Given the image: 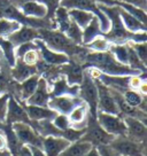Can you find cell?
Here are the masks:
<instances>
[{
    "mask_svg": "<svg viewBox=\"0 0 147 156\" xmlns=\"http://www.w3.org/2000/svg\"><path fill=\"white\" fill-rule=\"evenodd\" d=\"M84 61L86 62L88 67H94L99 69L102 73L109 76H133L142 73L117 62L109 51L88 53Z\"/></svg>",
    "mask_w": 147,
    "mask_h": 156,
    "instance_id": "obj_1",
    "label": "cell"
},
{
    "mask_svg": "<svg viewBox=\"0 0 147 156\" xmlns=\"http://www.w3.org/2000/svg\"><path fill=\"white\" fill-rule=\"evenodd\" d=\"M39 38L44 41V44L52 51L64 53L67 55H75V56H86L88 52L84 48L78 47L76 44L60 31H51V30L40 29L38 31Z\"/></svg>",
    "mask_w": 147,
    "mask_h": 156,
    "instance_id": "obj_2",
    "label": "cell"
},
{
    "mask_svg": "<svg viewBox=\"0 0 147 156\" xmlns=\"http://www.w3.org/2000/svg\"><path fill=\"white\" fill-rule=\"evenodd\" d=\"M115 136L109 134L103 130L102 127L99 125L97 118L92 117L90 114L88 115V123L85 127V133L78 141L88 142L93 147L98 146H106L109 145L114 140Z\"/></svg>",
    "mask_w": 147,
    "mask_h": 156,
    "instance_id": "obj_3",
    "label": "cell"
},
{
    "mask_svg": "<svg viewBox=\"0 0 147 156\" xmlns=\"http://www.w3.org/2000/svg\"><path fill=\"white\" fill-rule=\"evenodd\" d=\"M79 99H82L86 103L88 108V114L97 118L98 112V88L95 85V80L88 76V73L83 70V79L79 84Z\"/></svg>",
    "mask_w": 147,
    "mask_h": 156,
    "instance_id": "obj_4",
    "label": "cell"
},
{
    "mask_svg": "<svg viewBox=\"0 0 147 156\" xmlns=\"http://www.w3.org/2000/svg\"><path fill=\"white\" fill-rule=\"evenodd\" d=\"M109 146L120 155L146 156V142H138L124 136H115Z\"/></svg>",
    "mask_w": 147,
    "mask_h": 156,
    "instance_id": "obj_5",
    "label": "cell"
},
{
    "mask_svg": "<svg viewBox=\"0 0 147 156\" xmlns=\"http://www.w3.org/2000/svg\"><path fill=\"white\" fill-rule=\"evenodd\" d=\"M97 121L99 125L109 134L114 136H127V126H125V123L123 121L122 116L98 112Z\"/></svg>",
    "mask_w": 147,
    "mask_h": 156,
    "instance_id": "obj_6",
    "label": "cell"
},
{
    "mask_svg": "<svg viewBox=\"0 0 147 156\" xmlns=\"http://www.w3.org/2000/svg\"><path fill=\"white\" fill-rule=\"evenodd\" d=\"M17 139L22 145L30 147H36L43 151V136H40L31 124L27 123H14L12 124Z\"/></svg>",
    "mask_w": 147,
    "mask_h": 156,
    "instance_id": "obj_7",
    "label": "cell"
},
{
    "mask_svg": "<svg viewBox=\"0 0 147 156\" xmlns=\"http://www.w3.org/2000/svg\"><path fill=\"white\" fill-rule=\"evenodd\" d=\"M94 80L98 88V112L112 114V115H120L118 108L110 93V90L101 82H99L98 79Z\"/></svg>",
    "mask_w": 147,
    "mask_h": 156,
    "instance_id": "obj_8",
    "label": "cell"
},
{
    "mask_svg": "<svg viewBox=\"0 0 147 156\" xmlns=\"http://www.w3.org/2000/svg\"><path fill=\"white\" fill-rule=\"evenodd\" d=\"M82 102H84V101L82 99H79L78 97H69V95L52 97L49 98L47 107L58 114L68 116L69 112Z\"/></svg>",
    "mask_w": 147,
    "mask_h": 156,
    "instance_id": "obj_9",
    "label": "cell"
},
{
    "mask_svg": "<svg viewBox=\"0 0 147 156\" xmlns=\"http://www.w3.org/2000/svg\"><path fill=\"white\" fill-rule=\"evenodd\" d=\"M34 41V44L37 45V47H38L40 58L47 64H49V66H62V64L68 63L69 61H70L67 54L59 53V52L49 49L40 38L36 39Z\"/></svg>",
    "mask_w": 147,
    "mask_h": 156,
    "instance_id": "obj_10",
    "label": "cell"
},
{
    "mask_svg": "<svg viewBox=\"0 0 147 156\" xmlns=\"http://www.w3.org/2000/svg\"><path fill=\"white\" fill-rule=\"evenodd\" d=\"M6 124H14V123H27L31 124V121L25 112L22 105L16 101V99L9 97L7 103V112H6Z\"/></svg>",
    "mask_w": 147,
    "mask_h": 156,
    "instance_id": "obj_11",
    "label": "cell"
},
{
    "mask_svg": "<svg viewBox=\"0 0 147 156\" xmlns=\"http://www.w3.org/2000/svg\"><path fill=\"white\" fill-rule=\"evenodd\" d=\"M127 126V136L138 142H146V123L133 117H122Z\"/></svg>",
    "mask_w": 147,
    "mask_h": 156,
    "instance_id": "obj_12",
    "label": "cell"
},
{
    "mask_svg": "<svg viewBox=\"0 0 147 156\" xmlns=\"http://www.w3.org/2000/svg\"><path fill=\"white\" fill-rule=\"evenodd\" d=\"M49 86L48 83L46 80V78L40 77L38 80V85L36 91L32 93V95L25 100L27 105H31V106H38V107H47V103L51 98V93H49Z\"/></svg>",
    "mask_w": 147,
    "mask_h": 156,
    "instance_id": "obj_13",
    "label": "cell"
},
{
    "mask_svg": "<svg viewBox=\"0 0 147 156\" xmlns=\"http://www.w3.org/2000/svg\"><path fill=\"white\" fill-rule=\"evenodd\" d=\"M38 38H39L38 31L34 30V28H31V27H28V25L21 27L20 29L16 30L15 32H13V34L7 37V39L14 45V47H17V46L25 44V43L34 41V40Z\"/></svg>",
    "mask_w": 147,
    "mask_h": 156,
    "instance_id": "obj_14",
    "label": "cell"
},
{
    "mask_svg": "<svg viewBox=\"0 0 147 156\" xmlns=\"http://www.w3.org/2000/svg\"><path fill=\"white\" fill-rule=\"evenodd\" d=\"M22 107L24 108L27 115L31 122H38V121H53V118L58 112L49 109L48 107H38V106H31L27 103H22Z\"/></svg>",
    "mask_w": 147,
    "mask_h": 156,
    "instance_id": "obj_15",
    "label": "cell"
},
{
    "mask_svg": "<svg viewBox=\"0 0 147 156\" xmlns=\"http://www.w3.org/2000/svg\"><path fill=\"white\" fill-rule=\"evenodd\" d=\"M70 145L63 138L60 136H46L43 138V151L46 156H59L61 151Z\"/></svg>",
    "mask_w": 147,
    "mask_h": 156,
    "instance_id": "obj_16",
    "label": "cell"
},
{
    "mask_svg": "<svg viewBox=\"0 0 147 156\" xmlns=\"http://www.w3.org/2000/svg\"><path fill=\"white\" fill-rule=\"evenodd\" d=\"M22 15L27 17H34V19H44L48 13L47 7L39 1H34V0H28L23 1L20 5Z\"/></svg>",
    "mask_w": 147,
    "mask_h": 156,
    "instance_id": "obj_17",
    "label": "cell"
},
{
    "mask_svg": "<svg viewBox=\"0 0 147 156\" xmlns=\"http://www.w3.org/2000/svg\"><path fill=\"white\" fill-rule=\"evenodd\" d=\"M78 92L79 85H69L64 77L58 78L53 83L52 90L49 91L51 97H62V95L78 97Z\"/></svg>",
    "mask_w": 147,
    "mask_h": 156,
    "instance_id": "obj_18",
    "label": "cell"
},
{
    "mask_svg": "<svg viewBox=\"0 0 147 156\" xmlns=\"http://www.w3.org/2000/svg\"><path fill=\"white\" fill-rule=\"evenodd\" d=\"M0 131L2 132L4 136H5L7 151L10 153V156H17L21 147L23 146V145L17 139V136L15 134L12 125L10 124H6V123H0Z\"/></svg>",
    "mask_w": 147,
    "mask_h": 156,
    "instance_id": "obj_19",
    "label": "cell"
},
{
    "mask_svg": "<svg viewBox=\"0 0 147 156\" xmlns=\"http://www.w3.org/2000/svg\"><path fill=\"white\" fill-rule=\"evenodd\" d=\"M88 108L85 102H82L69 112L68 118L74 129H84L88 123Z\"/></svg>",
    "mask_w": 147,
    "mask_h": 156,
    "instance_id": "obj_20",
    "label": "cell"
},
{
    "mask_svg": "<svg viewBox=\"0 0 147 156\" xmlns=\"http://www.w3.org/2000/svg\"><path fill=\"white\" fill-rule=\"evenodd\" d=\"M61 67V73L66 76V79L69 85H79L83 79V68L79 64L69 61L68 63L62 64Z\"/></svg>",
    "mask_w": 147,
    "mask_h": 156,
    "instance_id": "obj_21",
    "label": "cell"
},
{
    "mask_svg": "<svg viewBox=\"0 0 147 156\" xmlns=\"http://www.w3.org/2000/svg\"><path fill=\"white\" fill-rule=\"evenodd\" d=\"M34 73H37L36 66H28L21 58H16L15 66L12 68V76L16 82L22 83Z\"/></svg>",
    "mask_w": 147,
    "mask_h": 156,
    "instance_id": "obj_22",
    "label": "cell"
},
{
    "mask_svg": "<svg viewBox=\"0 0 147 156\" xmlns=\"http://www.w3.org/2000/svg\"><path fill=\"white\" fill-rule=\"evenodd\" d=\"M120 17H121V21H122L123 23V27L129 32L136 34V32H144V31H146V25L142 24V22H139L137 19H134L132 15L127 13L122 8L120 10Z\"/></svg>",
    "mask_w": 147,
    "mask_h": 156,
    "instance_id": "obj_23",
    "label": "cell"
},
{
    "mask_svg": "<svg viewBox=\"0 0 147 156\" xmlns=\"http://www.w3.org/2000/svg\"><path fill=\"white\" fill-rule=\"evenodd\" d=\"M69 19L73 21L75 24H77L83 30L88 25V23L92 21L95 15L88 10H81V9H69L68 10Z\"/></svg>",
    "mask_w": 147,
    "mask_h": 156,
    "instance_id": "obj_24",
    "label": "cell"
},
{
    "mask_svg": "<svg viewBox=\"0 0 147 156\" xmlns=\"http://www.w3.org/2000/svg\"><path fill=\"white\" fill-rule=\"evenodd\" d=\"M122 95L124 98V100L127 101L131 107L139 108L142 112H146V99L145 95H142L138 91L134 90H125L122 92Z\"/></svg>",
    "mask_w": 147,
    "mask_h": 156,
    "instance_id": "obj_25",
    "label": "cell"
},
{
    "mask_svg": "<svg viewBox=\"0 0 147 156\" xmlns=\"http://www.w3.org/2000/svg\"><path fill=\"white\" fill-rule=\"evenodd\" d=\"M40 78L39 73H34L28 79H25L24 82H22L20 85V98L21 101H25L27 99H29L32 93L36 91L37 85H38V80Z\"/></svg>",
    "mask_w": 147,
    "mask_h": 156,
    "instance_id": "obj_26",
    "label": "cell"
},
{
    "mask_svg": "<svg viewBox=\"0 0 147 156\" xmlns=\"http://www.w3.org/2000/svg\"><path fill=\"white\" fill-rule=\"evenodd\" d=\"M99 36H103L100 30V23L97 16H94L92 21L88 23V25L83 29V37H82V44L86 45L91 43L93 39H95Z\"/></svg>",
    "mask_w": 147,
    "mask_h": 156,
    "instance_id": "obj_27",
    "label": "cell"
},
{
    "mask_svg": "<svg viewBox=\"0 0 147 156\" xmlns=\"http://www.w3.org/2000/svg\"><path fill=\"white\" fill-rule=\"evenodd\" d=\"M92 147L93 146L91 144H88V142H71L66 149H63L60 153L59 156H84Z\"/></svg>",
    "mask_w": 147,
    "mask_h": 156,
    "instance_id": "obj_28",
    "label": "cell"
},
{
    "mask_svg": "<svg viewBox=\"0 0 147 156\" xmlns=\"http://www.w3.org/2000/svg\"><path fill=\"white\" fill-rule=\"evenodd\" d=\"M0 52L4 54V58H6L7 63L10 68H13L16 62L15 58V47L7 38L0 37Z\"/></svg>",
    "mask_w": 147,
    "mask_h": 156,
    "instance_id": "obj_29",
    "label": "cell"
},
{
    "mask_svg": "<svg viewBox=\"0 0 147 156\" xmlns=\"http://www.w3.org/2000/svg\"><path fill=\"white\" fill-rule=\"evenodd\" d=\"M109 52L113 54V56L117 62L124 64V66H127V60H129V45H127V44H110Z\"/></svg>",
    "mask_w": 147,
    "mask_h": 156,
    "instance_id": "obj_30",
    "label": "cell"
},
{
    "mask_svg": "<svg viewBox=\"0 0 147 156\" xmlns=\"http://www.w3.org/2000/svg\"><path fill=\"white\" fill-rule=\"evenodd\" d=\"M116 6H118L120 8H122L123 10H125L127 13H129L130 15H132L134 19H137L139 22H142V24L146 25L147 22V17H146V13H145V9H142L137 6L130 5V4H127V2H122V1H113Z\"/></svg>",
    "mask_w": 147,
    "mask_h": 156,
    "instance_id": "obj_31",
    "label": "cell"
},
{
    "mask_svg": "<svg viewBox=\"0 0 147 156\" xmlns=\"http://www.w3.org/2000/svg\"><path fill=\"white\" fill-rule=\"evenodd\" d=\"M55 19H56V23H58L60 32L64 34L71 23V20L69 19L68 15V9H66L63 7H58L55 10Z\"/></svg>",
    "mask_w": 147,
    "mask_h": 156,
    "instance_id": "obj_32",
    "label": "cell"
},
{
    "mask_svg": "<svg viewBox=\"0 0 147 156\" xmlns=\"http://www.w3.org/2000/svg\"><path fill=\"white\" fill-rule=\"evenodd\" d=\"M21 28V24L14 20L1 19L0 20V37L7 38L9 34L15 32Z\"/></svg>",
    "mask_w": 147,
    "mask_h": 156,
    "instance_id": "obj_33",
    "label": "cell"
},
{
    "mask_svg": "<svg viewBox=\"0 0 147 156\" xmlns=\"http://www.w3.org/2000/svg\"><path fill=\"white\" fill-rule=\"evenodd\" d=\"M84 46L88 49H92L93 52H107L109 51L110 43L103 36H99L95 39H93L91 43L84 45Z\"/></svg>",
    "mask_w": 147,
    "mask_h": 156,
    "instance_id": "obj_34",
    "label": "cell"
},
{
    "mask_svg": "<svg viewBox=\"0 0 147 156\" xmlns=\"http://www.w3.org/2000/svg\"><path fill=\"white\" fill-rule=\"evenodd\" d=\"M64 34L68 37L74 44L81 45L82 44V37H83V30L79 28L77 24H75L73 21L69 25V28L67 29V31L64 32Z\"/></svg>",
    "mask_w": 147,
    "mask_h": 156,
    "instance_id": "obj_35",
    "label": "cell"
},
{
    "mask_svg": "<svg viewBox=\"0 0 147 156\" xmlns=\"http://www.w3.org/2000/svg\"><path fill=\"white\" fill-rule=\"evenodd\" d=\"M129 45L132 47V49L136 52L137 56L140 58L142 63L146 66L147 63V45L146 43H132L129 41Z\"/></svg>",
    "mask_w": 147,
    "mask_h": 156,
    "instance_id": "obj_36",
    "label": "cell"
},
{
    "mask_svg": "<svg viewBox=\"0 0 147 156\" xmlns=\"http://www.w3.org/2000/svg\"><path fill=\"white\" fill-rule=\"evenodd\" d=\"M52 123L54 124V126L56 127V129H59V130H61V131H64V130H67L69 127H71V124L69 122L68 116L61 115V114H58L56 116L54 117Z\"/></svg>",
    "mask_w": 147,
    "mask_h": 156,
    "instance_id": "obj_37",
    "label": "cell"
},
{
    "mask_svg": "<svg viewBox=\"0 0 147 156\" xmlns=\"http://www.w3.org/2000/svg\"><path fill=\"white\" fill-rule=\"evenodd\" d=\"M39 58H40L39 51H38V49H31L29 52H27V53L22 56L21 60H22L25 64H28V66H36Z\"/></svg>",
    "mask_w": 147,
    "mask_h": 156,
    "instance_id": "obj_38",
    "label": "cell"
},
{
    "mask_svg": "<svg viewBox=\"0 0 147 156\" xmlns=\"http://www.w3.org/2000/svg\"><path fill=\"white\" fill-rule=\"evenodd\" d=\"M31 49H38L37 45L34 44V41H30V43H25L20 46H17V48L15 49V58H22L27 52H29Z\"/></svg>",
    "mask_w": 147,
    "mask_h": 156,
    "instance_id": "obj_39",
    "label": "cell"
},
{
    "mask_svg": "<svg viewBox=\"0 0 147 156\" xmlns=\"http://www.w3.org/2000/svg\"><path fill=\"white\" fill-rule=\"evenodd\" d=\"M8 99H9V94H2L0 97V123H5L6 121Z\"/></svg>",
    "mask_w": 147,
    "mask_h": 156,
    "instance_id": "obj_40",
    "label": "cell"
},
{
    "mask_svg": "<svg viewBox=\"0 0 147 156\" xmlns=\"http://www.w3.org/2000/svg\"><path fill=\"white\" fill-rule=\"evenodd\" d=\"M97 149H98L100 156H118L120 155V154L114 151L109 145H106V146H98Z\"/></svg>",
    "mask_w": 147,
    "mask_h": 156,
    "instance_id": "obj_41",
    "label": "cell"
},
{
    "mask_svg": "<svg viewBox=\"0 0 147 156\" xmlns=\"http://www.w3.org/2000/svg\"><path fill=\"white\" fill-rule=\"evenodd\" d=\"M146 0H122V2H127V4H130V5L137 6L142 9H145V6H146Z\"/></svg>",
    "mask_w": 147,
    "mask_h": 156,
    "instance_id": "obj_42",
    "label": "cell"
},
{
    "mask_svg": "<svg viewBox=\"0 0 147 156\" xmlns=\"http://www.w3.org/2000/svg\"><path fill=\"white\" fill-rule=\"evenodd\" d=\"M17 156H32L29 146H25V145H23V146L21 147V149H20V151H19V155H17Z\"/></svg>",
    "mask_w": 147,
    "mask_h": 156,
    "instance_id": "obj_43",
    "label": "cell"
},
{
    "mask_svg": "<svg viewBox=\"0 0 147 156\" xmlns=\"http://www.w3.org/2000/svg\"><path fill=\"white\" fill-rule=\"evenodd\" d=\"M41 2L47 7V9H51V8H55V5L56 2H59V0H41Z\"/></svg>",
    "mask_w": 147,
    "mask_h": 156,
    "instance_id": "obj_44",
    "label": "cell"
},
{
    "mask_svg": "<svg viewBox=\"0 0 147 156\" xmlns=\"http://www.w3.org/2000/svg\"><path fill=\"white\" fill-rule=\"evenodd\" d=\"M7 151V145H6V139L4 133L0 131V151Z\"/></svg>",
    "mask_w": 147,
    "mask_h": 156,
    "instance_id": "obj_45",
    "label": "cell"
},
{
    "mask_svg": "<svg viewBox=\"0 0 147 156\" xmlns=\"http://www.w3.org/2000/svg\"><path fill=\"white\" fill-rule=\"evenodd\" d=\"M30 151H31V154H32V156H46L45 155V153L41 149H39V148H36V147H30Z\"/></svg>",
    "mask_w": 147,
    "mask_h": 156,
    "instance_id": "obj_46",
    "label": "cell"
},
{
    "mask_svg": "<svg viewBox=\"0 0 147 156\" xmlns=\"http://www.w3.org/2000/svg\"><path fill=\"white\" fill-rule=\"evenodd\" d=\"M84 156H100V154H99L97 147H92V148H91V149H90Z\"/></svg>",
    "mask_w": 147,
    "mask_h": 156,
    "instance_id": "obj_47",
    "label": "cell"
},
{
    "mask_svg": "<svg viewBox=\"0 0 147 156\" xmlns=\"http://www.w3.org/2000/svg\"><path fill=\"white\" fill-rule=\"evenodd\" d=\"M0 156H10V153L8 151H0Z\"/></svg>",
    "mask_w": 147,
    "mask_h": 156,
    "instance_id": "obj_48",
    "label": "cell"
},
{
    "mask_svg": "<svg viewBox=\"0 0 147 156\" xmlns=\"http://www.w3.org/2000/svg\"><path fill=\"white\" fill-rule=\"evenodd\" d=\"M2 94H4V93H2V87H1V86H0V97H1V95H2Z\"/></svg>",
    "mask_w": 147,
    "mask_h": 156,
    "instance_id": "obj_49",
    "label": "cell"
},
{
    "mask_svg": "<svg viewBox=\"0 0 147 156\" xmlns=\"http://www.w3.org/2000/svg\"><path fill=\"white\" fill-rule=\"evenodd\" d=\"M118 156H127V155H118Z\"/></svg>",
    "mask_w": 147,
    "mask_h": 156,
    "instance_id": "obj_50",
    "label": "cell"
}]
</instances>
